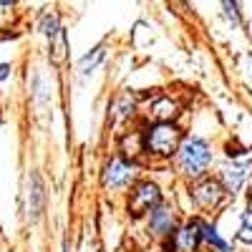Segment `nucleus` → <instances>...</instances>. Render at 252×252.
I'll list each match as a JSON object with an SVG mask.
<instances>
[{
    "label": "nucleus",
    "instance_id": "20e7f679",
    "mask_svg": "<svg viewBox=\"0 0 252 252\" xmlns=\"http://www.w3.org/2000/svg\"><path fill=\"white\" fill-rule=\"evenodd\" d=\"M131 177H134V166L129 161H124V159H114L106 166V172H103V184L111 187V189H119L124 184H129Z\"/></svg>",
    "mask_w": 252,
    "mask_h": 252
},
{
    "label": "nucleus",
    "instance_id": "dca6fc26",
    "mask_svg": "<svg viewBox=\"0 0 252 252\" xmlns=\"http://www.w3.org/2000/svg\"><path fill=\"white\" fill-rule=\"evenodd\" d=\"M224 5V13L229 18V23L232 26H240V10H237V0H222Z\"/></svg>",
    "mask_w": 252,
    "mask_h": 252
},
{
    "label": "nucleus",
    "instance_id": "1a4fd4ad",
    "mask_svg": "<svg viewBox=\"0 0 252 252\" xmlns=\"http://www.w3.org/2000/svg\"><path fill=\"white\" fill-rule=\"evenodd\" d=\"M43 199H46V194H43V184H40V177L33 174V177H31V194H28V212H31L33 220L40 215V209H43Z\"/></svg>",
    "mask_w": 252,
    "mask_h": 252
},
{
    "label": "nucleus",
    "instance_id": "f257e3e1",
    "mask_svg": "<svg viewBox=\"0 0 252 252\" xmlns=\"http://www.w3.org/2000/svg\"><path fill=\"white\" fill-rule=\"evenodd\" d=\"M177 161H179V169L189 177H199L204 174V169L209 166L212 161V149H209V144L202 141V139H184L179 152H177Z\"/></svg>",
    "mask_w": 252,
    "mask_h": 252
},
{
    "label": "nucleus",
    "instance_id": "9b49d317",
    "mask_svg": "<svg viewBox=\"0 0 252 252\" xmlns=\"http://www.w3.org/2000/svg\"><path fill=\"white\" fill-rule=\"evenodd\" d=\"M199 229H202V237H204L209 245H215L217 252H229V245L217 235V227H215V224H199Z\"/></svg>",
    "mask_w": 252,
    "mask_h": 252
},
{
    "label": "nucleus",
    "instance_id": "423d86ee",
    "mask_svg": "<svg viewBox=\"0 0 252 252\" xmlns=\"http://www.w3.org/2000/svg\"><path fill=\"white\" fill-rule=\"evenodd\" d=\"M199 240H202L199 224H187V227H182L179 232L174 235V250L177 252H194Z\"/></svg>",
    "mask_w": 252,
    "mask_h": 252
},
{
    "label": "nucleus",
    "instance_id": "f3484780",
    "mask_svg": "<svg viewBox=\"0 0 252 252\" xmlns=\"http://www.w3.org/2000/svg\"><path fill=\"white\" fill-rule=\"evenodd\" d=\"M56 38V53H53V61L56 63H61L63 61V51H66V33H58V35H53Z\"/></svg>",
    "mask_w": 252,
    "mask_h": 252
},
{
    "label": "nucleus",
    "instance_id": "39448f33",
    "mask_svg": "<svg viewBox=\"0 0 252 252\" xmlns=\"http://www.w3.org/2000/svg\"><path fill=\"white\" fill-rule=\"evenodd\" d=\"M192 197L202 204V207H212L222 199V187L215 179H202L192 187Z\"/></svg>",
    "mask_w": 252,
    "mask_h": 252
},
{
    "label": "nucleus",
    "instance_id": "7ed1b4c3",
    "mask_svg": "<svg viewBox=\"0 0 252 252\" xmlns=\"http://www.w3.org/2000/svg\"><path fill=\"white\" fill-rule=\"evenodd\" d=\"M161 204V192L159 187L152 182H144L134 189V194L129 199V209L134 215H144V212H154V209Z\"/></svg>",
    "mask_w": 252,
    "mask_h": 252
},
{
    "label": "nucleus",
    "instance_id": "2eb2a0df",
    "mask_svg": "<svg viewBox=\"0 0 252 252\" xmlns=\"http://www.w3.org/2000/svg\"><path fill=\"white\" fill-rule=\"evenodd\" d=\"M240 240L242 242H252V209L250 212H245V217H242V227H240Z\"/></svg>",
    "mask_w": 252,
    "mask_h": 252
},
{
    "label": "nucleus",
    "instance_id": "0eeeda50",
    "mask_svg": "<svg viewBox=\"0 0 252 252\" xmlns=\"http://www.w3.org/2000/svg\"><path fill=\"white\" fill-rule=\"evenodd\" d=\"M247 169H250V164H229L224 166V172H222V179H224V187H227V192H237V189L245 184L247 179Z\"/></svg>",
    "mask_w": 252,
    "mask_h": 252
},
{
    "label": "nucleus",
    "instance_id": "9d476101",
    "mask_svg": "<svg viewBox=\"0 0 252 252\" xmlns=\"http://www.w3.org/2000/svg\"><path fill=\"white\" fill-rule=\"evenodd\" d=\"M149 114L157 119V124H161V121H169L177 114V106H174L169 98H157L152 106H149Z\"/></svg>",
    "mask_w": 252,
    "mask_h": 252
},
{
    "label": "nucleus",
    "instance_id": "4468645a",
    "mask_svg": "<svg viewBox=\"0 0 252 252\" xmlns=\"http://www.w3.org/2000/svg\"><path fill=\"white\" fill-rule=\"evenodd\" d=\"M40 33L46 35H58L61 33V26H58V18L56 15H43V20H40Z\"/></svg>",
    "mask_w": 252,
    "mask_h": 252
},
{
    "label": "nucleus",
    "instance_id": "6ab92c4d",
    "mask_svg": "<svg viewBox=\"0 0 252 252\" xmlns=\"http://www.w3.org/2000/svg\"><path fill=\"white\" fill-rule=\"evenodd\" d=\"M13 3V0H0V5H10Z\"/></svg>",
    "mask_w": 252,
    "mask_h": 252
},
{
    "label": "nucleus",
    "instance_id": "6e6552de",
    "mask_svg": "<svg viewBox=\"0 0 252 252\" xmlns=\"http://www.w3.org/2000/svg\"><path fill=\"white\" fill-rule=\"evenodd\" d=\"M172 227H174L172 212H166L164 207H157L152 212V220H149V229L154 235H166V232H172Z\"/></svg>",
    "mask_w": 252,
    "mask_h": 252
},
{
    "label": "nucleus",
    "instance_id": "ddd939ff",
    "mask_svg": "<svg viewBox=\"0 0 252 252\" xmlns=\"http://www.w3.org/2000/svg\"><path fill=\"white\" fill-rule=\"evenodd\" d=\"M134 109V96L131 94H121L116 98V119H124V116H129Z\"/></svg>",
    "mask_w": 252,
    "mask_h": 252
},
{
    "label": "nucleus",
    "instance_id": "f8f14e48",
    "mask_svg": "<svg viewBox=\"0 0 252 252\" xmlns=\"http://www.w3.org/2000/svg\"><path fill=\"white\" fill-rule=\"evenodd\" d=\"M103 56H106V48L103 46H98V48H94V53H89L86 58L81 61V73H91L98 63L103 61Z\"/></svg>",
    "mask_w": 252,
    "mask_h": 252
},
{
    "label": "nucleus",
    "instance_id": "a211bd4d",
    "mask_svg": "<svg viewBox=\"0 0 252 252\" xmlns=\"http://www.w3.org/2000/svg\"><path fill=\"white\" fill-rule=\"evenodd\" d=\"M8 76V66H0V81H3Z\"/></svg>",
    "mask_w": 252,
    "mask_h": 252
},
{
    "label": "nucleus",
    "instance_id": "f03ea898",
    "mask_svg": "<svg viewBox=\"0 0 252 252\" xmlns=\"http://www.w3.org/2000/svg\"><path fill=\"white\" fill-rule=\"evenodd\" d=\"M182 134L172 121H161L154 124L149 131L144 134V149L154 154V157H172L174 152H179Z\"/></svg>",
    "mask_w": 252,
    "mask_h": 252
},
{
    "label": "nucleus",
    "instance_id": "aec40b11",
    "mask_svg": "<svg viewBox=\"0 0 252 252\" xmlns=\"http://www.w3.org/2000/svg\"><path fill=\"white\" fill-rule=\"evenodd\" d=\"M250 204H252V192H250Z\"/></svg>",
    "mask_w": 252,
    "mask_h": 252
}]
</instances>
